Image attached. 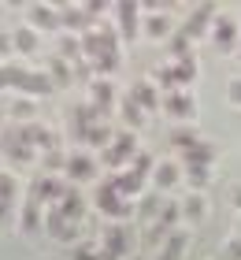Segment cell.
Wrapping results in <instances>:
<instances>
[{"mask_svg":"<svg viewBox=\"0 0 241 260\" xmlns=\"http://www.w3.org/2000/svg\"><path fill=\"white\" fill-rule=\"evenodd\" d=\"M96 208H100V216H108L112 223H123V219H130V216L137 212L134 201L119 193L115 175H104V179L96 182Z\"/></svg>","mask_w":241,"mask_h":260,"instance_id":"6da1fadb","label":"cell"},{"mask_svg":"<svg viewBox=\"0 0 241 260\" xmlns=\"http://www.w3.org/2000/svg\"><path fill=\"white\" fill-rule=\"evenodd\" d=\"M0 156H8L15 168H30L33 164V149L22 141L19 134V126H8V130H0Z\"/></svg>","mask_w":241,"mask_h":260,"instance_id":"7a4b0ae2","label":"cell"},{"mask_svg":"<svg viewBox=\"0 0 241 260\" xmlns=\"http://www.w3.org/2000/svg\"><path fill=\"white\" fill-rule=\"evenodd\" d=\"M100 249L112 260H130V227L126 223H108L100 234Z\"/></svg>","mask_w":241,"mask_h":260,"instance_id":"3957f363","label":"cell"},{"mask_svg":"<svg viewBox=\"0 0 241 260\" xmlns=\"http://www.w3.org/2000/svg\"><path fill=\"white\" fill-rule=\"evenodd\" d=\"M67 193V182L63 179H56V175H33V182H30V201H48V205H59V197Z\"/></svg>","mask_w":241,"mask_h":260,"instance_id":"277c9868","label":"cell"},{"mask_svg":"<svg viewBox=\"0 0 241 260\" xmlns=\"http://www.w3.org/2000/svg\"><path fill=\"white\" fill-rule=\"evenodd\" d=\"M115 30H119V38L123 41H134L137 34H141V8L134 4V0H123V4H115Z\"/></svg>","mask_w":241,"mask_h":260,"instance_id":"5b68a950","label":"cell"},{"mask_svg":"<svg viewBox=\"0 0 241 260\" xmlns=\"http://www.w3.org/2000/svg\"><path fill=\"white\" fill-rule=\"evenodd\" d=\"M212 26H215V8L212 4H193L189 8V19L182 22V34L193 41V38H204Z\"/></svg>","mask_w":241,"mask_h":260,"instance_id":"8992f818","label":"cell"},{"mask_svg":"<svg viewBox=\"0 0 241 260\" xmlns=\"http://www.w3.org/2000/svg\"><path fill=\"white\" fill-rule=\"evenodd\" d=\"M19 134H22V141H26V145L33 149V152H48V149H59V138H56V130H48L45 123H38V119H33V123H22L19 126Z\"/></svg>","mask_w":241,"mask_h":260,"instance_id":"52a82bcc","label":"cell"},{"mask_svg":"<svg viewBox=\"0 0 241 260\" xmlns=\"http://www.w3.org/2000/svg\"><path fill=\"white\" fill-rule=\"evenodd\" d=\"M63 175H67V182H89L93 175H96V160L89 156V152L75 149V152H67V168H63Z\"/></svg>","mask_w":241,"mask_h":260,"instance_id":"ba28073f","label":"cell"},{"mask_svg":"<svg viewBox=\"0 0 241 260\" xmlns=\"http://www.w3.org/2000/svg\"><path fill=\"white\" fill-rule=\"evenodd\" d=\"M163 112H167V115H175V119H182V123H189L193 115H197V97H193L189 89L167 93V97H163Z\"/></svg>","mask_w":241,"mask_h":260,"instance_id":"9c48e42d","label":"cell"},{"mask_svg":"<svg viewBox=\"0 0 241 260\" xmlns=\"http://www.w3.org/2000/svg\"><path fill=\"white\" fill-rule=\"evenodd\" d=\"M126 97L134 101L137 108H145V112H156V108H160V104H163V93L156 89V82H152V78H141V82H134Z\"/></svg>","mask_w":241,"mask_h":260,"instance_id":"30bf717a","label":"cell"},{"mask_svg":"<svg viewBox=\"0 0 241 260\" xmlns=\"http://www.w3.org/2000/svg\"><path fill=\"white\" fill-rule=\"evenodd\" d=\"M56 86H52V78L45 75V71H26V75L19 78V86H15V93H22V97H48Z\"/></svg>","mask_w":241,"mask_h":260,"instance_id":"8fae6325","label":"cell"},{"mask_svg":"<svg viewBox=\"0 0 241 260\" xmlns=\"http://www.w3.org/2000/svg\"><path fill=\"white\" fill-rule=\"evenodd\" d=\"M45 227H48V234H52L56 242H71V238H75V227H78V223H71L56 205H48V212H45Z\"/></svg>","mask_w":241,"mask_h":260,"instance_id":"7c38bea8","label":"cell"},{"mask_svg":"<svg viewBox=\"0 0 241 260\" xmlns=\"http://www.w3.org/2000/svg\"><path fill=\"white\" fill-rule=\"evenodd\" d=\"M212 41L219 45V52H230V49H237V22L234 19H226V15H219L215 19V26H212Z\"/></svg>","mask_w":241,"mask_h":260,"instance_id":"4fadbf2b","label":"cell"},{"mask_svg":"<svg viewBox=\"0 0 241 260\" xmlns=\"http://www.w3.org/2000/svg\"><path fill=\"white\" fill-rule=\"evenodd\" d=\"M11 49H15V52H22V56L41 52V34L33 30L30 22H26V26H15V30H11Z\"/></svg>","mask_w":241,"mask_h":260,"instance_id":"5bb4252c","label":"cell"},{"mask_svg":"<svg viewBox=\"0 0 241 260\" xmlns=\"http://www.w3.org/2000/svg\"><path fill=\"white\" fill-rule=\"evenodd\" d=\"M89 101L100 108L104 115H112L115 108H119V101H115V89H112V82L108 78H96L93 86H89Z\"/></svg>","mask_w":241,"mask_h":260,"instance_id":"9a60e30c","label":"cell"},{"mask_svg":"<svg viewBox=\"0 0 241 260\" xmlns=\"http://www.w3.org/2000/svg\"><path fill=\"white\" fill-rule=\"evenodd\" d=\"M30 26L38 34L56 30L59 26V8H52V4H30Z\"/></svg>","mask_w":241,"mask_h":260,"instance_id":"2e32d148","label":"cell"},{"mask_svg":"<svg viewBox=\"0 0 241 260\" xmlns=\"http://www.w3.org/2000/svg\"><path fill=\"white\" fill-rule=\"evenodd\" d=\"M45 75L52 78V86H71V82H75V71H71V63L63 60V56H56V52H48Z\"/></svg>","mask_w":241,"mask_h":260,"instance_id":"e0dca14e","label":"cell"},{"mask_svg":"<svg viewBox=\"0 0 241 260\" xmlns=\"http://www.w3.org/2000/svg\"><path fill=\"white\" fill-rule=\"evenodd\" d=\"M115 112H119V123H123V130H130V134L145 126V108H137V104L130 101V97L119 101V108H115Z\"/></svg>","mask_w":241,"mask_h":260,"instance_id":"ac0fdd59","label":"cell"},{"mask_svg":"<svg viewBox=\"0 0 241 260\" xmlns=\"http://www.w3.org/2000/svg\"><path fill=\"white\" fill-rule=\"evenodd\" d=\"M56 208L63 212V216H67L71 223H78L82 216H86V197H82V193L75 190V186H67V193L59 197V205H56Z\"/></svg>","mask_w":241,"mask_h":260,"instance_id":"d6986e66","label":"cell"},{"mask_svg":"<svg viewBox=\"0 0 241 260\" xmlns=\"http://www.w3.org/2000/svg\"><path fill=\"white\" fill-rule=\"evenodd\" d=\"M178 179H182V168H178V164H171V160H160V164H156V171H152L156 193H160V190H171Z\"/></svg>","mask_w":241,"mask_h":260,"instance_id":"ffe728a7","label":"cell"},{"mask_svg":"<svg viewBox=\"0 0 241 260\" xmlns=\"http://www.w3.org/2000/svg\"><path fill=\"white\" fill-rule=\"evenodd\" d=\"M115 182H119V193L123 197H130V201H137V197H145V175H137V171H119L115 175Z\"/></svg>","mask_w":241,"mask_h":260,"instance_id":"44dd1931","label":"cell"},{"mask_svg":"<svg viewBox=\"0 0 241 260\" xmlns=\"http://www.w3.org/2000/svg\"><path fill=\"white\" fill-rule=\"evenodd\" d=\"M186 245H189V231H171V238L163 242V249L156 253V260H182V253H186Z\"/></svg>","mask_w":241,"mask_h":260,"instance_id":"7402d4cb","label":"cell"},{"mask_svg":"<svg viewBox=\"0 0 241 260\" xmlns=\"http://www.w3.org/2000/svg\"><path fill=\"white\" fill-rule=\"evenodd\" d=\"M182 160H186V168H212V160H215V145L200 138L189 152H182Z\"/></svg>","mask_w":241,"mask_h":260,"instance_id":"603a6c76","label":"cell"},{"mask_svg":"<svg viewBox=\"0 0 241 260\" xmlns=\"http://www.w3.org/2000/svg\"><path fill=\"white\" fill-rule=\"evenodd\" d=\"M41 227V201H22V212H19V231L22 234H33Z\"/></svg>","mask_w":241,"mask_h":260,"instance_id":"cb8c5ba5","label":"cell"},{"mask_svg":"<svg viewBox=\"0 0 241 260\" xmlns=\"http://www.w3.org/2000/svg\"><path fill=\"white\" fill-rule=\"evenodd\" d=\"M141 30L149 34L152 41H163V38L171 41L175 38V26H171V19H167V15H149V19L141 22Z\"/></svg>","mask_w":241,"mask_h":260,"instance_id":"d4e9b609","label":"cell"},{"mask_svg":"<svg viewBox=\"0 0 241 260\" xmlns=\"http://www.w3.org/2000/svg\"><path fill=\"white\" fill-rule=\"evenodd\" d=\"M160 208H163V197H160V193H145V197H137V216L145 219V227L160 219Z\"/></svg>","mask_w":241,"mask_h":260,"instance_id":"484cf974","label":"cell"},{"mask_svg":"<svg viewBox=\"0 0 241 260\" xmlns=\"http://www.w3.org/2000/svg\"><path fill=\"white\" fill-rule=\"evenodd\" d=\"M26 63H19V60H4L0 63V89H15L19 86V78L26 75Z\"/></svg>","mask_w":241,"mask_h":260,"instance_id":"4316f807","label":"cell"},{"mask_svg":"<svg viewBox=\"0 0 241 260\" xmlns=\"http://www.w3.org/2000/svg\"><path fill=\"white\" fill-rule=\"evenodd\" d=\"M197 141H200V134H197V126H189V123H182V126L171 130V145H175L178 152H189Z\"/></svg>","mask_w":241,"mask_h":260,"instance_id":"83f0119b","label":"cell"},{"mask_svg":"<svg viewBox=\"0 0 241 260\" xmlns=\"http://www.w3.org/2000/svg\"><path fill=\"white\" fill-rule=\"evenodd\" d=\"M56 56H63L71 67H75L78 60H86V52H82V38H75V34H63V41H59Z\"/></svg>","mask_w":241,"mask_h":260,"instance_id":"f1b7e54d","label":"cell"},{"mask_svg":"<svg viewBox=\"0 0 241 260\" xmlns=\"http://www.w3.org/2000/svg\"><path fill=\"white\" fill-rule=\"evenodd\" d=\"M204 212H208V205H204L200 193H189V197L182 201V219H186V223H200Z\"/></svg>","mask_w":241,"mask_h":260,"instance_id":"f546056e","label":"cell"},{"mask_svg":"<svg viewBox=\"0 0 241 260\" xmlns=\"http://www.w3.org/2000/svg\"><path fill=\"white\" fill-rule=\"evenodd\" d=\"M167 238H171V231L160 227V223H149V227H145V234H141V242L149 245V249H156V253L163 249V242H167Z\"/></svg>","mask_w":241,"mask_h":260,"instance_id":"4dcf8cb0","label":"cell"},{"mask_svg":"<svg viewBox=\"0 0 241 260\" xmlns=\"http://www.w3.org/2000/svg\"><path fill=\"white\" fill-rule=\"evenodd\" d=\"M178 219H182V205L178 201H163V208H160V227H167V231H178Z\"/></svg>","mask_w":241,"mask_h":260,"instance_id":"1f68e13d","label":"cell"},{"mask_svg":"<svg viewBox=\"0 0 241 260\" xmlns=\"http://www.w3.org/2000/svg\"><path fill=\"white\" fill-rule=\"evenodd\" d=\"M63 168H67V152L63 149L41 152V175H52V171H63Z\"/></svg>","mask_w":241,"mask_h":260,"instance_id":"d6a6232c","label":"cell"},{"mask_svg":"<svg viewBox=\"0 0 241 260\" xmlns=\"http://www.w3.org/2000/svg\"><path fill=\"white\" fill-rule=\"evenodd\" d=\"M175 63V71H178V86H189L193 78H197V56H186V60H171Z\"/></svg>","mask_w":241,"mask_h":260,"instance_id":"836d02e7","label":"cell"},{"mask_svg":"<svg viewBox=\"0 0 241 260\" xmlns=\"http://www.w3.org/2000/svg\"><path fill=\"white\" fill-rule=\"evenodd\" d=\"M8 112H11V119H19V123H33V101L30 97H15Z\"/></svg>","mask_w":241,"mask_h":260,"instance_id":"e575fe53","label":"cell"},{"mask_svg":"<svg viewBox=\"0 0 241 260\" xmlns=\"http://www.w3.org/2000/svg\"><path fill=\"white\" fill-rule=\"evenodd\" d=\"M186 182H189L193 193H200L204 186L212 182V171H208V168H186Z\"/></svg>","mask_w":241,"mask_h":260,"instance_id":"d590c367","label":"cell"},{"mask_svg":"<svg viewBox=\"0 0 241 260\" xmlns=\"http://www.w3.org/2000/svg\"><path fill=\"white\" fill-rule=\"evenodd\" d=\"M15 197H19V179L11 171H0V201H8V205H11Z\"/></svg>","mask_w":241,"mask_h":260,"instance_id":"8d00e7d4","label":"cell"},{"mask_svg":"<svg viewBox=\"0 0 241 260\" xmlns=\"http://www.w3.org/2000/svg\"><path fill=\"white\" fill-rule=\"evenodd\" d=\"M130 171H137V175H145V179H149V175L156 171L152 152H137V156H134V164H130Z\"/></svg>","mask_w":241,"mask_h":260,"instance_id":"74e56055","label":"cell"},{"mask_svg":"<svg viewBox=\"0 0 241 260\" xmlns=\"http://www.w3.org/2000/svg\"><path fill=\"white\" fill-rule=\"evenodd\" d=\"M71 260H112L104 249H96V245H78L75 253H71Z\"/></svg>","mask_w":241,"mask_h":260,"instance_id":"f35d334b","label":"cell"},{"mask_svg":"<svg viewBox=\"0 0 241 260\" xmlns=\"http://www.w3.org/2000/svg\"><path fill=\"white\" fill-rule=\"evenodd\" d=\"M223 260H241V234L223 245Z\"/></svg>","mask_w":241,"mask_h":260,"instance_id":"ab89813d","label":"cell"},{"mask_svg":"<svg viewBox=\"0 0 241 260\" xmlns=\"http://www.w3.org/2000/svg\"><path fill=\"white\" fill-rule=\"evenodd\" d=\"M226 97H230L234 108H241V78H230V86H226Z\"/></svg>","mask_w":241,"mask_h":260,"instance_id":"60d3db41","label":"cell"},{"mask_svg":"<svg viewBox=\"0 0 241 260\" xmlns=\"http://www.w3.org/2000/svg\"><path fill=\"white\" fill-rule=\"evenodd\" d=\"M8 223H11V205L0 201V227H8Z\"/></svg>","mask_w":241,"mask_h":260,"instance_id":"b9f144b4","label":"cell"},{"mask_svg":"<svg viewBox=\"0 0 241 260\" xmlns=\"http://www.w3.org/2000/svg\"><path fill=\"white\" fill-rule=\"evenodd\" d=\"M8 52H11V34L0 30V56H8Z\"/></svg>","mask_w":241,"mask_h":260,"instance_id":"7bdbcfd3","label":"cell"},{"mask_svg":"<svg viewBox=\"0 0 241 260\" xmlns=\"http://www.w3.org/2000/svg\"><path fill=\"white\" fill-rule=\"evenodd\" d=\"M230 201H234V205L241 208V186H234V190H230Z\"/></svg>","mask_w":241,"mask_h":260,"instance_id":"ee69618b","label":"cell"},{"mask_svg":"<svg viewBox=\"0 0 241 260\" xmlns=\"http://www.w3.org/2000/svg\"><path fill=\"white\" fill-rule=\"evenodd\" d=\"M237 234H241V219H237Z\"/></svg>","mask_w":241,"mask_h":260,"instance_id":"f6af8a7d","label":"cell"},{"mask_svg":"<svg viewBox=\"0 0 241 260\" xmlns=\"http://www.w3.org/2000/svg\"><path fill=\"white\" fill-rule=\"evenodd\" d=\"M130 260H141V256H130Z\"/></svg>","mask_w":241,"mask_h":260,"instance_id":"bcb514c9","label":"cell"},{"mask_svg":"<svg viewBox=\"0 0 241 260\" xmlns=\"http://www.w3.org/2000/svg\"><path fill=\"white\" fill-rule=\"evenodd\" d=\"M237 49H241V45H237ZM237 56H241V52H237Z\"/></svg>","mask_w":241,"mask_h":260,"instance_id":"7dc6e473","label":"cell"}]
</instances>
